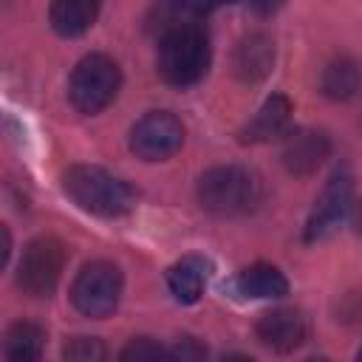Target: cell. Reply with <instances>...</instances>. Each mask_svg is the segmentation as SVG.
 <instances>
[{"instance_id":"obj_24","label":"cell","mask_w":362,"mask_h":362,"mask_svg":"<svg viewBox=\"0 0 362 362\" xmlns=\"http://www.w3.org/2000/svg\"><path fill=\"white\" fill-rule=\"evenodd\" d=\"M356 356H359V359H362V348H359V354H356Z\"/></svg>"},{"instance_id":"obj_21","label":"cell","mask_w":362,"mask_h":362,"mask_svg":"<svg viewBox=\"0 0 362 362\" xmlns=\"http://www.w3.org/2000/svg\"><path fill=\"white\" fill-rule=\"evenodd\" d=\"M206 351L192 339V337H178V342H175V348H170V356H175V359H201Z\"/></svg>"},{"instance_id":"obj_1","label":"cell","mask_w":362,"mask_h":362,"mask_svg":"<svg viewBox=\"0 0 362 362\" xmlns=\"http://www.w3.org/2000/svg\"><path fill=\"white\" fill-rule=\"evenodd\" d=\"M62 192L82 212H90L96 218H122L136 204V192L127 181L93 164L68 167L62 173Z\"/></svg>"},{"instance_id":"obj_17","label":"cell","mask_w":362,"mask_h":362,"mask_svg":"<svg viewBox=\"0 0 362 362\" xmlns=\"http://www.w3.org/2000/svg\"><path fill=\"white\" fill-rule=\"evenodd\" d=\"M320 88L328 99H351L359 88V68L356 62L339 57L334 62H328L322 68V76H320Z\"/></svg>"},{"instance_id":"obj_4","label":"cell","mask_w":362,"mask_h":362,"mask_svg":"<svg viewBox=\"0 0 362 362\" xmlns=\"http://www.w3.org/2000/svg\"><path fill=\"white\" fill-rule=\"evenodd\" d=\"M119 88H122L119 65L105 54H88L71 71L68 99L79 113L93 116V113L105 110L116 99Z\"/></svg>"},{"instance_id":"obj_20","label":"cell","mask_w":362,"mask_h":362,"mask_svg":"<svg viewBox=\"0 0 362 362\" xmlns=\"http://www.w3.org/2000/svg\"><path fill=\"white\" fill-rule=\"evenodd\" d=\"M181 8H187L192 17H206L209 11H215V8H221V6H229V3H235V0H175Z\"/></svg>"},{"instance_id":"obj_8","label":"cell","mask_w":362,"mask_h":362,"mask_svg":"<svg viewBox=\"0 0 362 362\" xmlns=\"http://www.w3.org/2000/svg\"><path fill=\"white\" fill-rule=\"evenodd\" d=\"M351 206H354V181L348 170H337L322 187L320 198L314 201V209L305 221V240L314 243V240L328 238L345 221Z\"/></svg>"},{"instance_id":"obj_10","label":"cell","mask_w":362,"mask_h":362,"mask_svg":"<svg viewBox=\"0 0 362 362\" xmlns=\"http://www.w3.org/2000/svg\"><path fill=\"white\" fill-rule=\"evenodd\" d=\"M255 331L266 348L286 354V351H294L305 339V320L294 308H272L260 314Z\"/></svg>"},{"instance_id":"obj_19","label":"cell","mask_w":362,"mask_h":362,"mask_svg":"<svg viewBox=\"0 0 362 362\" xmlns=\"http://www.w3.org/2000/svg\"><path fill=\"white\" fill-rule=\"evenodd\" d=\"M124 362H139V359H158V356H170V351L167 348H161L158 342H153L150 337H136V339H130L127 342V348L119 354Z\"/></svg>"},{"instance_id":"obj_22","label":"cell","mask_w":362,"mask_h":362,"mask_svg":"<svg viewBox=\"0 0 362 362\" xmlns=\"http://www.w3.org/2000/svg\"><path fill=\"white\" fill-rule=\"evenodd\" d=\"M246 3H249V8H252L255 14L266 17V14H274L286 0H246Z\"/></svg>"},{"instance_id":"obj_7","label":"cell","mask_w":362,"mask_h":362,"mask_svg":"<svg viewBox=\"0 0 362 362\" xmlns=\"http://www.w3.org/2000/svg\"><path fill=\"white\" fill-rule=\"evenodd\" d=\"M127 144L141 161H164L181 150L184 124L170 110H150L130 127Z\"/></svg>"},{"instance_id":"obj_18","label":"cell","mask_w":362,"mask_h":362,"mask_svg":"<svg viewBox=\"0 0 362 362\" xmlns=\"http://www.w3.org/2000/svg\"><path fill=\"white\" fill-rule=\"evenodd\" d=\"M65 359H74V362H96V359H105V345L96 339V337H76L65 345Z\"/></svg>"},{"instance_id":"obj_11","label":"cell","mask_w":362,"mask_h":362,"mask_svg":"<svg viewBox=\"0 0 362 362\" xmlns=\"http://www.w3.org/2000/svg\"><path fill=\"white\" fill-rule=\"evenodd\" d=\"M288 119H291V102L283 93H274L257 107V113L240 127L238 136L243 144H263L283 136L288 127Z\"/></svg>"},{"instance_id":"obj_15","label":"cell","mask_w":362,"mask_h":362,"mask_svg":"<svg viewBox=\"0 0 362 362\" xmlns=\"http://www.w3.org/2000/svg\"><path fill=\"white\" fill-rule=\"evenodd\" d=\"M235 288H238V294H243L249 300H280L288 294V280L277 266L255 263V266H246L243 272H238Z\"/></svg>"},{"instance_id":"obj_23","label":"cell","mask_w":362,"mask_h":362,"mask_svg":"<svg viewBox=\"0 0 362 362\" xmlns=\"http://www.w3.org/2000/svg\"><path fill=\"white\" fill-rule=\"evenodd\" d=\"M354 229L362 235V201L354 206Z\"/></svg>"},{"instance_id":"obj_3","label":"cell","mask_w":362,"mask_h":362,"mask_svg":"<svg viewBox=\"0 0 362 362\" xmlns=\"http://www.w3.org/2000/svg\"><path fill=\"white\" fill-rule=\"evenodd\" d=\"M209 37L201 23H187L158 37L156 71L173 88H189L201 82L209 71Z\"/></svg>"},{"instance_id":"obj_14","label":"cell","mask_w":362,"mask_h":362,"mask_svg":"<svg viewBox=\"0 0 362 362\" xmlns=\"http://www.w3.org/2000/svg\"><path fill=\"white\" fill-rule=\"evenodd\" d=\"M102 0H51L48 23L59 37H82L99 17Z\"/></svg>"},{"instance_id":"obj_2","label":"cell","mask_w":362,"mask_h":362,"mask_svg":"<svg viewBox=\"0 0 362 362\" xmlns=\"http://www.w3.org/2000/svg\"><path fill=\"white\" fill-rule=\"evenodd\" d=\"M263 184L255 170L221 164L198 178V204L218 218H240L260 206Z\"/></svg>"},{"instance_id":"obj_16","label":"cell","mask_w":362,"mask_h":362,"mask_svg":"<svg viewBox=\"0 0 362 362\" xmlns=\"http://www.w3.org/2000/svg\"><path fill=\"white\" fill-rule=\"evenodd\" d=\"M42 345H45V331L37 322L20 320V322L8 325V331H6L3 356L11 362H31V359H40Z\"/></svg>"},{"instance_id":"obj_9","label":"cell","mask_w":362,"mask_h":362,"mask_svg":"<svg viewBox=\"0 0 362 362\" xmlns=\"http://www.w3.org/2000/svg\"><path fill=\"white\" fill-rule=\"evenodd\" d=\"M331 153V141L325 133L320 130H291L286 139H283V150H280V158H283V167L294 175H311Z\"/></svg>"},{"instance_id":"obj_5","label":"cell","mask_w":362,"mask_h":362,"mask_svg":"<svg viewBox=\"0 0 362 362\" xmlns=\"http://www.w3.org/2000/svg\"><path fill=\"white\" fill-rule=\"evenodd\" d=\"M122 272L119 266L107 260H93L79 269V274L71 283V303L82 317L90 320H105L116 311L122 300Z\"/></svg>"},{"instance_id":"obj_6","label":"cell","mask_w":362,"mask_h":362,"mask_svg":"<svg viewBox=\"0 0 362 362\" xmlns=\"http://www.w3.org/2000/svg\"><path fill=\"white\" fill-rule=\"evenodd\" d=\"M62 266H65V246L51 238V235H40L34 238L17 263V286L20 291H25L28 297H48L54 294L59 277H62Z\"/></svg>"},{"instance_id":"obj_13","label":"cell","mask_w":362,"mask_h":362,"mask_svg":"<svg viewBox=\"0 0 362 362\" xmlns=\"http://www.w3.org/2000/svg\"><path fill=\"white\" fill-rule=\"evenodd\" d=\"M206 274H209V263L204 257H195V255L181 257L167 269V288L175 297V303L192 305L201 300L206 288Z\"/></svg>"},{"instance_id":"obj_12","label":"cell","mask_w":362,"mask_h":362,"mask_svg":"<svg viewBox=\"0 0 362 362\" xmlns=\"http://www.w3.org/2000/svg\"><path fill=\"white\" fill-rule=\"evenodd\" d=\"M274 65V42L266 34H249L238 42L232 57V71L240 82H260Z\"/></svg>"}]
</instances>
